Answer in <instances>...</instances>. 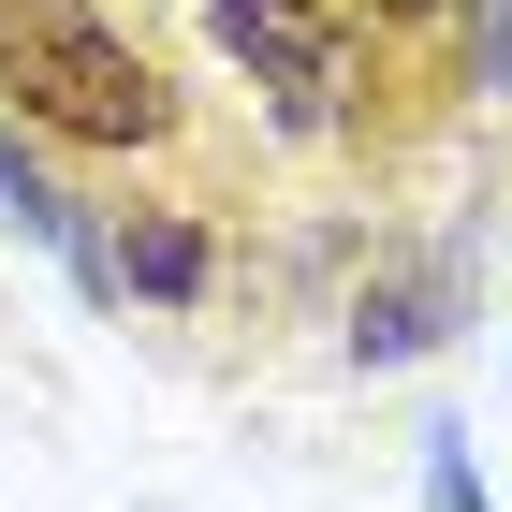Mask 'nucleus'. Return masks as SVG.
<instances>
[{"instance_id": "nucleus-1", "label": "nucleus", "mask_w": 512, "mask_h": 512, "mask_svg": "<svg viewBox=\"0 0 512 512\" xmlns=\"http://www.w3.org/2000/svg\"><path fill=\"white\" fill-rule=\"evenodd\" d=\"M0 103L30 132H59V147H161V132H176L161 59L132 30H103V15H74V0H30V15L0 30Z\"/></svg>"}, {"instance_id": "nucleus-2", "label": "nucleus", "mask_w": 512, "mask_h": 512, "mask_svg": "<svg viewBox=\"0 0 512 512\" xmlns=\"http://www.w3.org/2000/svg\"><path fill=\"white\" fill-rule=\"evenodd\" d=\"M205 30H220V59H235L293 132H337V118H352L366 0H205Z\"/></svg>"}, {"instance_id": "nucleus-3", "label": "nucleus", "mask_w": 512, "mask_h": 512, "mask_svg": "<svg viewBox=\"0 0 512 512\" xmlns=\"http://www.w3.org/2000/svg\"><path fill=\"white\" fill-rule=\"evenodd\" d=\"M205 308V220L191 205H132L118 220V308Z\"/></svg>"}, {"instance_id": "nucleus-4", "label": "nucleus", "mask_w": 512, "mask_h": 512, "mask_svg": "<svg viewBox=\"0 0 512 512\" xmlns=\"http://www.w3.org/2000/svg\"><path fill=\"white\" fill-rule=\"evenodd\" d=\"M439 322H454V278H439V264H395V278H366L352 352L366 366H410V352H439Z\"/></svg>"}, {"instance_id": "nucleus-5", "label": "nucleus", "mask_w": 512, "mask_h": 512, "mask_svg": "<svg viewBox=\"0 0 512 512\" xmlns=\"http://www.w3.org/2000/svg\"><path fill=\"white\" fill-rule=\"evenodd\" d=\"M0 235H44L59 264H74V235H88V205H74V191H44V161L15 147V103H0Z\"/></svg>"}, {"instance_id": "nucleus-6", "label": "nucleus", "mask_w": 512, "mask_h": 512, "mask_svg": "<svg viewBox=\"0 0 512 512\" xmlns=\"http://www.w3.org/2000/svg\"><path fill=\"white\" fill-rule=\"evenodd\" d=\"M425 512H483V469H469V439H425Z\"/></svg>"}, {"instance_id": "nucleus-7", "label": "nucleus", "mask_w": 512, "mask_h": 512, "mask_svg": "<svg viewBox=\"0 0 512 512\" xmlns=\"http://www.w3.org/2000/svg\"><path fill=\"white\" fill-rule=\"evenodd\" d=\"M366 15H381V30H410V15H439V0H366Z\"/></svg>"}, {"instance_id": "nucleus-8", "label": "nucleus", "mask_w": 512, "mask_h": 512, "mask_svg": "<svg viewBox=\"0 0 512 512\" xmlns=\"http://www.w3.org/2000/svg\"><path fill=\"white\" fill-rule=\"evenodd\" d=\"M15 15H30V0H0V30H15Z\"/></svg>"}]
</instances>
